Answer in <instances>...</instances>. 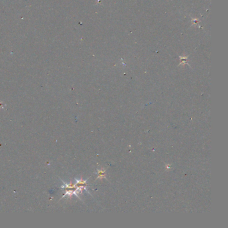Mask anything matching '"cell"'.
Here are the masks:
<instances>
[{
    "mask_svg": "<svg viewBox=\"0 0 228 228\" xmlns=\"http://www.w3.org/2000/svg\"><path fill=\"white\" fill-rule=\"evenodd\" d=\"M98 179H104L105 178V175H106V171L104 170V169H100V170H98Z\"/></svg>",
    "mask_w": 228,
    "mask_h": 228,
    "instance_id": "cell-1",
    "label": "cell"
}]
</instances>
